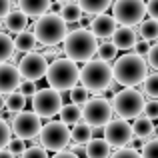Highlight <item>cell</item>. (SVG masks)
Here are the masks:
<instances>
[{
    "label": "cell",
    "instance_id": "cb8c5ba5",
    "mask_svg": "<svg viewBox=\"0 0 158 158\" xmlns=\"http://www.w3.org/2000/svg\"><path fill=\"white\" fill-rule=\"evenodd\" d=\"M94 138V134H92V126H90L88 122H78V124H74L72 126V140L76 144H88L90 140Z\"/></svg>",
    "mask_w": 158,
    "mask_h": 158
},
{
    "label": "cell",
    "instance_id": "3957f363",
    "mask_svg": "<svg viewBox=\"0 0 158 158\" xmlns=\"http://www.w3.org/2000/svg\"><path fill=\"white\" fill-rule=\"evenodd\" d=\"M28 30L34 32L38 44H42V46H46V48L64 42L66 36L70 34L68 22H66L60 14H54V12H48V14L36 18L34 22L30 24Z\"/></svg>",
    "mask_w": 158,
    "mask_h": 158
},
{
    "label": "cell",
    "instance_id": "44dd1931",
    "mask_svg": "<svg viewBox=\"0 0 158 158\" xmlns=\"http://www.w3.org/2000/svg\"><path fill=\"white\" fill-rule=\"evenodd\" d=\"M14 44H16V52H24V54H28V52L38 48L36 46L38 40H36V36H34L32 30H24V32H20V34H16Z\"/></svg>",
    "mask_w": 158,
    "mask_h": 158
},
{
    "label": "cell",
    "instance_id": "6da1fadb",
    "mask_svg": "<svg viewBox=\"0 0 158 158\" xmlns=\"http://www.w3.org/2000/svg\"><path fill=\"white\" fill-rule=\"evenodd\" d=\"M114 80L116 84L124 86V88H136L138 84H142L148 76V60L144 56L136 52L130 54H124V56L116 58L114 62Z\"/></svg>",
    "mask_w": 158,
    "mask_h": 158
},
{
    "label": "cell",
    "instance_id": "4dcf8cb0",
    "mask_svg": "<svg viewBox=\"0 0 158 158\" xmlns=\"http://www.w3.org/2000/svg\"><path fill=\"white\" fill-rule=\"evenodd\" d=\"M12 126L8 124V120L0 118V150H4V148H8V144H10L12 140Z\"/></svg>",
    "mask_w": 158,
    "mask_h": 158
},
{
    "label": "cell",
    "instance_id": "d590c367",
    "mask_svg": "<svg viewBox=\"0 0 158 158\" xmlns=\"http://www.w3.org/2000/svg\"><path fill=\"white\" fill-rule=\"evenodd\" d=\"M142 156L144 158H158V138L148 140L142 146Z\"/></svg>",
    "mask_w": 158,
    "mask_h": 158
},
{
    "label": "cell",
    "instance_id": "4316f807",
    "mask_svg": "<svg viewBox=\"0 0 158 158\" xmlns=\"http://www.w3.org/2000/svg\"><path fill=\"white\" fill-rule=\"evenodd\" d=\"M82 6L78 2H66L64 4V8H62V18L66 20L68 24H76V22H80L82 20Z\"/></svg>",
    "mask_w": 158,
    "mask_h": 158
},
{
    "label": "cell",
    "instance_id": "603a6c76",
    "mask_svg": "<svg viewBox=\"0 0 158 158\" xmlns=\"http://www.w3.org/2000/svg\"><path fill=\"white\" fill-rule=\"evenodd\" d=\"M60 120L64 124H68V126H74V124H78L82 118V106L80 104H74V102H70V104H64L60 110Z\"/></svg>",
    "mask_w": 158,
    "mask_h": 158
},
{
    "label": "cell",
    "instance_id": "f35d334b",
    "mask_svg": "<svg viewBox=\"0 0 158 158\" xmlns=\"http://www.w3.org/2000/svg\"><path fill=\"white\" fill-rule=\"evenodd\" d=\"M146 60H148V64H150V68H154L158 72V42L150 46V50L146 54Z\"/></svg>",
    "mask_w": 158,
    "mask_h": 158
},
{
    "label": "cell",
    "instance_id": "e575fe53",
    "mask_svg": "<svg viewBox=\"0 0 158 158\" xmlns=\"http://www.w3.org/2000/svg\"><path fill=\"white\" fill-rule=\"evenodd\" d=\"M8 150H10L14 156H20V158H22V154L26 152V144H24L22 138H18V136H16V138L10 140V144H8Z\"/></svg>",
    "mask_w": 158,
    "mask_h": 158
},
{
    "label": "cell",
    "instance_id": "4fadbf2b",
    "mask_svg": "<svg viewBox=\"0 0 158 158\" xmlns=\"http://www.w3.org/2000/svg\"><path fill=\"white\" fill-rule=\"evenodd\" d=\"M104 138L110 142L112 148H124L132 142L134 138V130L124 118H112L104 126Z\"/></svg>",
    "mask_w": 158,
    "mask_h": 158
},
{
    "label": "cell",
    "instance_id": "d6a6232c",
    "mask_svg": "<svg viewBox=\"0 0 158 158\" xmlns=\"http://www.w3.org/2000/svg\"><path fill=\"white\" fill-rule=\"evenodd\" d=\"M110 158H144V156H142V150H138V148L124 146V148H116V152Z\"/></svg>",
    "mask_w": 158,
    "mask_h": 158
},
{
    "label": "cell",
    "instance_id": "ba28073f",
    "mask_svg": "<svg viewBox=\"0 0 158 158\" xmlns=\"http://www.w3.org/2000/svg\"><path fill=\"white\" fill-rule=\"evenodd\" d=\"M144 14H148L144 0H116L112 4V16L120 26H140Z\"/></svg>",
    "mask_w": 158,
    "mask_h": 158
},
{
    "label": "cell",
    "instance_id": "30bf717a",
    "mask_svg": "<svg viewBox=\"0 0 158 158\" xmlns=\"http://www.w3.org/2000/svg\"><path fill=\"white\" fill-rule=\"evenodd\" d=\"M62 94L58 90L50 88H40L38 92L32 96V110L40 116V118H54L56 114H60L62 110Z\"/></svg>",
    "mask_w": 158,
    "mask_h": 158
},
{
    "label": "cell",
    "instance_id": "f1b7e54d",
    "mask_svg": "<svg viewBox=\"0 0 158 158\" xmlns=\"http://www.w3.org/2000/svg\"><path fill=\"white\" fill-rule=\"evenodd\" d=\"M96 56L100 58V60H104V62H112V60H116V56H118V48L114 46V42H100Z\"/></svg>",
    "mask_w": 158,
    "mask_h": 158
},
{
    "label": "cell",
    "instance_id": "52a82bcc",
    "mask_svg": "<svg viewBox=\"0 0 158 158\" xmlns=\"http://www.w3.org/2000/svg\"><path fill=\"white\" fill-rule=\"evenodd\" d=\"M38 140L46 150L60 152V150H66V146L70 144L72 130L62 120H50V122H46L42 126V132H40Z\"/></svg>",
    "mask_w": 158,
    "mask_h": 158
},
{
    "label": "cell",
    "instance_id": "83f0119b",
    "mask_svg": "<svg viewBox=\"0 0 158 158\" xmlns=\"http://www.w3.org/2000/svg\"><path fill=\"white\" fill-rule=\"evenodd\" d=\"M26 106V96L22 92H10L6 94V110L16 114V112H22Z\"/></svg>",
    "mask_w": 158,
    "mask_h": 158
},
{
    "label": "cell",
    "instance_id": "60d3db41",
    "mask_svg": "<svg viewBox=\"0 0 158 158\" xmlns=\"http://www.w3.org/2000/svg\"><path fill=\"white\" fill-rule=\"evenodd\" d=\"M136 54H140V56H144V54H148V50H150V46H148V40H144V38H138L136 40V44H134V48H132Z\"/></svg>",
    "mask_w": 158,
    "mask_h": 158
},
{
    "label": "cell",
    "instance_id": "7c38bea8",
    "mask_svg": "<svg viewBox=\"0 0 158 158\" xmlns=\"http://www.w3.org/2000/svg\"><path fill=\"white\" fill-rule=\"evenodd\" d=\"M48 66H50L48 58L42 52H36V50L24 54L18 62V70L22 74V80H34V82H38L40 78H46Z\"/></svg>",
    "mask_w": 158,
    "mask_h": 158
},
{
    "label": "cell",
    "instance_id": "d4e9b609",
    "mask_svg": "<svg viewBox=\"0 0 158 158\" xmlns=\"http://www.w3.org/2000/svg\"><path fill=\"white\" fill-rule=\"evenodd\" d=\"M16 52V44L14 38L10 34H6L4 30H0V64L2 62H8Z\"/></svg>",
    "mask_w": 158,
    "mask_h": 158
},
{
    "label": "cell",
    "instance_id": "8992f818",
    "mask_svg": "<svg viewBox=\"0 0 158 158\" xmlns=\"http://www.w3.org/2000/svg\"><path fill=\"white\" fill-rule=\"evenodd\" d=\"M112 106H114V112L118 114V118L124 120H134L138 116L144 114V106H146V100H144V94L136 88H122L120 92H116L112 96Z\"/></svg>",
    "mask_w": 158,
    "mask_h": 158
},
{
    "label": "cell",
    "instance_id": "836d02e7",
    "mask_svg": "<svg viewBox=\"0 0 158 158\" xmlns=\"http://www.w3.org/2000/svg\"><path fill=\"white\" fill-rule=\"evenodd\" d=\"M22 158H50L48 156V150L40 144V146H36V144H32V146L26 148V152L22 154Z\"/></svg>",
    "mask_w": 158,
    "mask_h": 158
},
{
    "label": "cell",
    "instance_id": "ab89813d",
    "mask_svg": "<svg viewBox=\"0 0 158 158\" xmlns=\"http://www.w3.org/2000/svg\"><path fill=\"white\" fill-rule=\"evenodd\" d=\"M12 4H18V0H0V20H4L12 12Z\"/></svg>",
    "mask_w": 158,
    "mask_h": 158
},
{
    "label": "cell",
    "instance_id": "9c48e42d",
    "mask_svg": "<svg viewBox=\"0 0 158 158\" xmlns=\"http://www.w3.org/2000/svg\"><path fill=\"white\" fill-rule=\"evenodd\" d=\"M112 114H114L112 102L100 94H96L94 98H88L86 104L82 106V118L90 126H106L112 120Z\"/></svg>",
    "mask_w": 158,
    "mask_h": 158
},
{
    "label": "cell",
    "instance_id": "d6986e66",
    "mask_svg": "<svg viewBox=\"0 0 158 158\" xmlns=\"http://www.w3.org/2000/svg\"><path fill=\"white\" fill-rule=\"evenodd\" d=\"M110 142L102 136V138H92L86 144V158H110Z\"/></svg>",
    "mask_w": 158,
    "mask_h": 158
},
{
    "label": "cell",
    "instance_id": "8fae6325",
    "mask_svg": "<svg viewBox=\"0 0 158 158\" xmlns=\"http://www.w3.org/2000/svg\"><path fill=\"white\" fill-rule=\"evenodd\" d=\"M10 126L14 136L22 140H34L36 136H40L42 132V122H40V116L34 110H22L16 112L10 120Z\"/></svg>",
    "mask_w": 158,
    "mask_h": 158
},
{
    "label": "cell",
    "instance_id": "7dc6e473",
    "mask_svg": "<svg viewBox=\"0 0 158 158\" xmlns=\"http://www.w3.org/2000/svg\"><path fill=\"white\" fill-rule=\"evenodd\" d=\"M58 2H62V4H66V2H72V0H58Z\"/></svg>",
    "mask_w": 158,
    "mask_h": 158
},
{
    "label": "cell",
    "instance_id": "ffe728a7",
    "mask_svg": "<svg viewBox=\"0 0 158 158\" xmlns=\"http://www.w3.org/2000/svg\"><path fill=\"white\" fill-rule=\"evenodd\" d=\"M132 130H134L136 138H142L144 142H148V140H152V134H154V122H152L148 116L142 114V116H138V118H134Z\"/></svg>",
    "mask_w": 158,
    "mask_h": 158
},
{
    "label": "cell",
    "instance_id": "f6af8a7d",
    "mask_svg": "<svg viewBox=\"0 0 158 158\" xmlns=\"http://www.w3.org/2000/svg\"><path fill=\"white\" fill-rule=\"evenodd\" d=\"M4 108H6V96H4V94H0V112H2Z\"/></svg>",
    "mask_w": 158,
    "mask_h": 158
},
{
    "label": "cell",
    "instance_id": "ee69618b",
    "mask_svg": "<svg viewBox=\"0 0 158 158\" xmlns=\"http://www.w3.org/2000/svg\"><path fill=\"white\" fill-rule=\"evenodd\" d=\"M0 158H16V156L12 154L8 148H4V150H0Z\"/></svg>",
    "mask_w": 158,
    "mask_h": 158
},
{
    "label": "cell",
    "instance_id": "bcb514c9",
    "mask_svg": "<svg viewBox=\"0 0 158 158\" xmlns=\"http://www.w3.org/2000/svg\"><path fill=\"white\" fill-rule=\"evenodd\" d=\"M152 138H158V126H154V134H152Z\"/></svg>",
    "mask_w": 158,
    "mask_h": 158
},
{
    "label": "cell",
    "instance_id": "74e56055",
    "mask_svg": "<svg viewBox=\"0 0 158 158\" xmlns=\"http://www.w3.org/2000/svg\"><path fill=\"white\" fill-rule=\"evenodd\" d=\"M144 116H148L150 120H158V98H152V100L146 102V106H144Z\"/></svg>",
    "mask_w": 158,
    "mask_h": 158
},
{
    "label": "cell",
    "instance_id": "2e32d148",
    "mask_svg": "<svg viewBox=\"0 0 158 158\" xmlns=\"http://www.w3.org/2000/svg\"><path fill=\"white\" fill-rule=\"evenodd\" d=\"M54 0H18V8L28 18H40L50 12Z\"/></svg>",
    "mask_w": 158,
    "mask_h": 158
},
{
    "label": "cell",
    "instance_id": "b9f144b4",
    "mask_svg": "<svg viewBox=\"0 0 158 158\" xmlns=\"http://www.w3.org/2000/svg\"><path fill=\"white\" fill-rule=\"evenodd\" d=\"M146 12H148L150 18L158 20V0H148L146 2Z\"/></svg>",
    "mask_w": 158,
    "mask_h": 158
},
{
    "label": "cell",
    "instance_id": "484cf974",
    "mask_svg": "<svg viewBox=\"0 0 158 158\" xmlns=\"http://www.w3.org/2000/svg\"><path fill=\"white\" fill-rule=\"evenodd\" d=\"M138 36L144 40H148V42H152V40H158V20L156 18H146L140 22L138 26Z\"/></svg>",
    "mask_w": 158,
    "mask_h": 158
},
{
    "label": "cell",
    "instance_id": "5b68a950",
    "mask_svg": "<svg viewBox=\"0 0 158 158\" xmlns=\"http://www.w3.org/2000/svg\"><path fill=\"white\" fill-rule=\"evenodd\" d=\"M112 80H114V68L108 62L100 60V58L88 60L80 68V84L88 92L104 94L112 86Z\"/></svg>",
    "mask_w": 158,
    "mask_h": 158
},
{
    "label": "cell",
    "instance_id": "1f68e13d",
    "mask_svg": "<svg viewBox=\"0 0 158 158\" xmlns=\"http://www.w3.org/2000/svg\"><path fill=\"white\" fill-rule=\"evenodd\" d=\"M86 100H88V90H86L82 84L74 86V88L70 90V102H74V104H80V106H84V104H86Z\"/></svg>",
    "mask_w": 158,
    "mask_h": 158
},
{
    "label": "cell",
    "instance_id": "5bb4252c",
    "mask_svg": "<svg viewBox=\"0 0 158 158\" xmlns=\"http://www.w3.org/2000/svg\"><path fill=\"white\" fill-rule=\"evenodd\" d=\"M20 82H22V74H20L18 66L12 62H2L0 64V94L16 92Z\"/></svg>",
    "mask_w": 158,
    "mask_h": 158
},
{
    "label": "cell",
    "instance_id": "7a4b0ae2",
    "mask_svg": "<svg viewBox=\"0 0 158 158\" xmlns=\"http://www.w3.org/2000/svg\"><path fill=\"white\" fill-rule=\"evenodd\" d=\"M98 36L90 28L80 26L76 30H70V34L66 36L62 42V54L74 62H88L98 52Z\"/></svg>",
    "mask_w": 158,
    "mask_h": 158
},
{
    "label": "cell",
    "instance_id": "8d00e7d4",
    "mask_svg": "<svg viewBox=\"0 0 158 158\" xmlns=\"http://www.w3.org/2000/svg\"><path fill=\"white\" fill-rule=\"evenodd\" d=\"M18 92H22L24 96H34L36 92H38V86H36V82L34 80H22L20 82V86H18Z\"/></svg>",
    "mask_w": 158,
    "mask_h": 158
},
{
    "label": "cell",
    "instance_id": "277c9868",
    "mask_svg": "<svg viewBox=\"0 0 158 158\" xmlns=\"http://www.w3.org/2000/svg\"><path fill=\"white\" fill-rule=\"evenodd\" d=\"M46 82L50 88L58 90V92H70L80 82V66H78V62L70 60L68 56L54 58L50 66H48Z\"/></svg>",
    "mask_w": 158,
    "mask_h": 158
},
{
    "label": "cell",
    "instance_id": "ac0fdd59",
    "mask_svg": "<svg viewBox=\"0 0 158 158\" xmlns=\"http://www.w3.org/2000/svg\"><path fill=\"white\" fill-rule=\"evenodd\" d=\"M4 26H6V30L12 32V34H20V32L28 30V16L24 14L20 8H14V10L4 18Z\"/></svg>",
    "mask_w": 158,
    "mask_h": 158
},
{
    "label": "cell",
    "instance_id": "9a60e30c",
    "mask_svg": "<svg viewBox=\"0 0 158 158\" xmlns=\"http://www.w3.org/2000/svg\"><path fill=\"white\" fill-rule=\"evenodd\" d=\"M116 18L112 14H98V16H94L92 20H90V30L94 32V34L98 36L100 40H104V38H110L112 34H114V30L118 26H116Z\"/></svg>",
    "mask_w": 158,
    "mask_h": 158
},
{
    "label": "cell",
    "instance_id": "7bdbcfd3",
    "mask_svg": "<svg viewBox=\"0 0 158 158\" xmlns=\"http://www.w3.org/2000/svg\"><path fill=\"white\" fill-rule=\"evenodd\" d=\"M52 158H80V156H78L74 150H60V152H56Z\"/></svg>",
    "mask_w": 158,
    "mask_h": 158
},
{
    "label": "cell",
    "instance_id": "7402d4cb",
    "mask_svg": "<svg viewBox=\"0 0 158 158\" xmlns=\"http://www.w3.org/2000/svg\"><path fill=\"white\" fill-rule=\"evenodd\" d=\"M114 2L116 0H78V4H80L82 10H84V14H90V16L104 14Z\"/></svg>",
    "mask_w": 158,
    "mask_h": 158
},
{
    "label": "cell",
    "instance_id": "e0dca14e",
    "mask_svg": "<svg viewBox=\"0 0 158 158\" xmlns=\"http://www.w3.org/2000/svg\"><path fill=\"white\" fill-rule=\"evenodd\" d=\"M110 38H112V42H114V46L118 48V50H132L136 40H138V34H136L130 26H118Z\"/></svg>",
    "mask_w": 158,
    "mask_h": 158
},
{
    "label": "cell",
    "instance_id": "f546056e",
    "mask_svg": "<svg viewBox=\"0 0 158 158\" xmlns=\"http://www.w3.org/2000/svg\"><path fill=\"white\" fill-rule=\"evenodd\" d=\"M142 90H144V94H148L150 98H158V72L148 74L146 80L142 82Z\"/></svg>",
    "mask_w": 158,
    "mask_h": 158
}]
</instances>
